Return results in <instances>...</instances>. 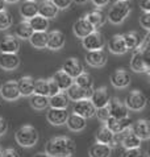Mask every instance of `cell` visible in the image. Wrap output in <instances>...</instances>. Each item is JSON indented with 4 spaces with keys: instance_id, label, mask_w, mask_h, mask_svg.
I'll return each instance as SVG.
<instances>
[{
    "instance_id": "cell-41",
    "label": "cell",
    "mask_w": 150,
    "mask_h": 157,
    "mask_svg": "<svg viewBox=\"0 0 150 157\" xmlns=\"http://www.w3.org/2000/svg\"><path fill=\"white\" fill-rule=\"evenodd\" d=\"M121 157H146V155H145V152L141 149V147H137V148L125 149L124 153L121 155Z\"/></svg>"
},
{
    "instance_id": "cell-43",
    "label": "cell",
    "mask_w": 150,
    "mask_h": 157,
    "mask_svg": "<svg viewBox=\"0 0 150 157\" xmlns=\"http://www.w3.org/2000/svg\"><path fill=\"white\" fill-rule=\"evenodd\" d=\"M53 3H54V6L58 8V10H66V8H69L71 6L73 0H51Z\"/></svg>"
},
{
    "instance_id": "cell-25",
    "label": "cell",
    "mask_w": 150,
    "mask_h": 157,
    "mask_svg": "<svg viewBox=\"0 0 150 157\" xmlns=\"http://www.w3.org/2000/svg\"><path fill=\"white\" fill-rule=\"evenodd\" d=\"M66 124H67L69 129L74 131V132H81L86 128V124H87V119L82 117L81 115L78 114H69L67 116V120H66Z\"/></svg>"
},
{
    "instance_id": "cell-1",
    "label": "cell",
    "mask_w": 150,
    "mask_h": 157,
    "mask_svg": "<svg viewBox=\"0 0 150 157\" xmlns=\"http://www.w3.org/2000/svg\"><path fill=\"white\" fill-rule=\"evenodd\" d=\"M75 152V143L67 136H55L45 144V153L49 157H71Z\"/></svg>"
},
{
    "instance_id": "cell-12",
    "label": "cell",
    "mask_w": 150,
    "mask_h": 157,
    "mask_svg": "<svg viewBox=\"0 0 150 157\" xmlns=\"http://www.w3.org/2000/svg\"><path fill=\"white\" fill-rule=\"evenodd\" d=\"M92 90L94 89H82V87L78 86L77 83H73L67 90H66V93H67L66 95H67L69 99L77 102V100H82V99H90Z\"/></svg>"
},
{
    "instance_id": "cell-9",
    "label": "cell",
    "mask_w": 150,
    "mask_h": 157,
    "mask_svg": "<svg viewBox=\"0 0 150 157\" xmlns=\"http://www.w3.org/2000/svg\"><path fill=\"white\" fill-rule=\"evenodd\" d=\"M130 74L124 69H117L111 74V83L116 89H125L130 85Z\"/></svg>"
},
{
    "instance_id": "cell-10",
    "label": "cell",
    "mask_w": 150,
    "mask_h": 157,
    "mask_svg": "<svg viewBox=\"0 0 150 157\" xmlns=\"http://www.w3.org/2000/svg\"><path fill=\"white\" fill-rule=\"evenodd\" d=\"M67 116V108H50L46 114V119L51 125H63L66 124Z\"/></svg>"
},
{
    "instance_id": "cell-2",
    "label": "cell",
    "mask_w": 150,
    "mask_h": 157,
    "mask_svg": "<svg viewBox=\"0 0 150 157\" xmlns=\"http://www.w3.org/2000/svg\"><path fill=\"white\" fill-rule=\"evenodd\" d=\"M15 139L16 141L20 144L21 147L25 148H30L34 147L38 141V132L33 125H21V127L16 131L15 133Z\"/></svg>"
},
{
    "instance_id": "cell-27",
    "label": "cell",
    "mask_w": 150,
    "mask_h": 157,
    "mask_svg": "<svg viewBox=\"0 0 150 157\" xmlns=\"http://www.w3.org/2000/svg\"><path fill=\"white\" fill-rule=\"evenodd\" d=\"M141 139L137 137L136 135L132 132L130 127L122 131V140H121V145L125 148V149H129V148H137L141 147Z\"/></svg>"
},
{
    "instance_id": "cell-15",
    "label": "cell",
    "mask_w": 150,
    "mask_h": 157,
    "mask_svg": "<svg viewBox=\"0 0 150 157\" xmlns=\"http://www.w3.org/2000/svg\"><path fill=\"white\" fill-rule=\"evenodd\" d=\"M66 38L65 34L61 30H51L50 33H47V42L46 48L50 50H59L65 46Z\"/></svg>"
},
{
    "instance_id": "cell-55",
    "label": "cell",
    "mask_w": 150,
    "mask_h": 157,
    "mask_svg": "<svg viewBox=\"0 0 150 157\" xmlns=\"http://www.w3.org/2000/svg\"><path fill=\"white\" fill-rule=\"evenodd\" d=\"M0 157H2V151H0Z\"/></svg>"
},
{
    "instance_id": "cell-28",
    "label": "cell",
    "mask_w": 150,
    "mask_h": 157,
    "mask_svg": "<svg viewBox=\"0 0 150 157\" xmlns=\"http://www.w3.org/2000/svg\"><path fill=\"white\" fill-rule=\"evenodd\" d=\"M111 153H112V147L98 141L92 144L90 149H88V156L90 157H111Z\"/></svg>"
},
{
    "instance_id": "cell-4",
    "label": "cell",
    "mask_w": 150,
    "mask_h": 157,
    "mask_svg": "<svg viewBox=\"0 0 150 157\" xmlns=\"http://www.w3.org/2000/svg\"><path fill=\"white\" fill-rule=\"evenodd\" d=\"M149 50H136L130 59V69L134 73H148L149 71Z\"/></svg>"
},
{
    "instance_id": "cell-21",
    "label": "cell",
    "mask_w": 150,
    "mask_h": 157,
    "mask_svg": "<svg viewBox=\"0 0 150 157\" xmlns=\"http://www.w3.org/2000/svg\"><path fill=\"white\" fill-rule=\"evenodd\" d=\"M58 8L54 6L51 0H42L38 3V15L45 17V19H54L58 15Z\"/></svg>"
},
{
    "instance_id": "cell-33",
    "label": "cell",
    "mask_w": 150,
    "mask_h": 157,
    "mask_svg": "<svg viewBox=\"0 0 150 157\" xmlns=\"http://www.w3.org/2000/svg\"><path fill=\"white\" fill-rule=\"evenodd\" d=\"M28 21L33 29V32H46V29L49 28V20L39 16V15L33 16L32 19H29Z\"/></svg>"
},
{
    "instance_id": "cell-16",
    "label": "cell",
    "mask_w": 150,
    "mask_h": 157,
    "mask_svg": "<svg viewBox=\"0 0 150 157\" xmlns=\"http://www.w3.org/2000/svg\"><path fill=\"white\" fill-rule=\"evenodd\" d=\"M20 50V41L16 36L8 34L0 40V53H17Z\"/></svg>"
},
{
    "instance_id": "cell-5",
    "label": "cell",
    "mask_w": 150,
    "mask_h": 157,
    "mask_svg": "<svg viewBox=\"0 0 150 157\" xmlns=\"http://www.w3.org/2000/svg\"><path fill=\"white\" fill-rule=\"evenodd\" d=\"M148 104V99L145 97L144 93H141L138 90H134L129 93L125 100V106L128 110L130 111H142Z\"/></svg>"
},
{
    "instance_id": "cell-17",
    "label": "cell",
    "mask_w": 150,
    "mask_h": 157,
    "mask_svg": "<svg viewBox=\"0 0 150 157\" xmlns=\"http://www.w3.org/2000/svg\"><path fill=\"white\" fill-rule=\"evenodd\" d=\"M73 30H74V34L79 38H83L86 37L87 34L92 33L95 30V28L91 25V23L88 21L86 17H82V19L77 20L74 23V27H73Z\"/></svg>"
},
{
    "instance_id": "cell-7",
    "label": "cell",
    "mask_w": 150,
    "mask_h": 157,
    "mask_svg": "<svg viewBox=\"0 0 150 157\" xmlns=\"http://www.w3.org/2000/svg\"><path fill=\"white\" fill-rule=\"evenodd\" d=\"M82 45L83 48L88 52V50H98V49H103L104 46V38L101 36V33H99L98 30H94L92 33L87 34L86 37L82 38Z\"/></svg>"
},
{
    "instance_id": "cell-46",
    "label": "cell",
    "mask_w": 150,
    "mask_h": 157,
    "mask_svg": "<svg viewBox=\"0 0 150 157\" xmlns=\"http://www.w3.org/2000/svg\"><path fill=\"white\" fill-rule=\"evenodd\" d=\"M49 81V97H53V95H55L57 93H59V89H58V86H57L54 83V81L53 79H47Z\"/></svg>"
},
{
    "instance_id": "cell-47",
    "label": "cell",
    "mask_w": 150,
    "mask_h": 157,
    "mask_svg": "<svg viewBox=\"0 0 150 157\" xmlns=\"http://www.w3.org/2000/svg\"><path fill=\"white\" fill-rule=\"evenodd\" d=\"M8 131V123L7 120L4 119V117L0 116V136H3L4 133H6Z\"/></svg>"
},
{
    "instance_id": "cell-34",
    "label": "cell",
    "mask_w": 150,
    "mask_h": 157,
    "mask_svg": "<svg viewBox=\"0 0 150 157\" xmlns=\"http://www.w3.org/2000/svg\"><path fill=\"white\" fill-rule=\"evenodd\" d=\"M49 106L50 108H67L69 106L67 95L59 91L53 97H49Z\"/></svg>"
},
{
    "instance_id": "cell-38",
    "label": "cell",
    "mask_w": 150,
    "mask_h": 157,
    "mask_svg": "<svg viewBox=\"0 0 150 157\" xmlns=\"http://www.w3.org/2000/svg\"><path fill=\"white\" fill-rule=\"evenodd\" d=\"M75 82L78 86H81L82 89H94V78H92L91 74H88L86 71L81 73L77 78H74Z\"/></svg>"
},
{
    "instance_id": "cell-18",
    "label": "cell",
    "mask_w": 150,
    "mask_h": 157,
    "mask_svg": "<svg viewBox=\"0 0 150 157\" xmlns=\"http://www.w3.org/2000/svg\"><path fill=\"white\" fill-rule=\"evenodd\" d=\"M62 70L66 74H69L71 78H77L79 74L84 71V69H83V65L78 58L71 57V58L66 59V62L63 63V66H62Z\"/></svg>"
},
{
    "instance_id": "cell-44",
    "label": "cell",
    "mask_w": 150,
    "mask_h": 157,
    "mask_svg": "<svg viewBox=\"0 0 150 157\" xmlns=\"http://www.w3.org/2000/svg\"><path fill=\"white\" fill-rule=\"evenodd\" d=\"M140 24L146 30L150 29V12H145V13L140 17Z\"/></svg>"
},
{
    "instance_id": "cell-13",
    "label": "cell",
    "mask_w": 150,
    "mask_h": 157,
    "mask_svg": "<svg viewBox=\"0 0 150 157\" xmlns=\"http://www.w3.org/2000/svg\"><path fill=\"white\" fill-rule=\"evenodd\" d=\"M86 62L90 65V66L101 67L107 62V54H105V52L103 49L88 50L86 54Z\"/></svg>"
},
{
    "instance_id": "cell-22",
    "label": "cell",
    "mask_w": 150,
    "mask_h": 157,
    "mask_svg": "<svg viewBox=\"0 0 150 157\" xmlns=\"http://www.w3.org/2000/svg\"><path fill=\"white\" fill-rule=\"evenodd\" d=\"M130 129L136 136L141 139V140H149L150 128H149V121L148 120H145V119L137 120L133 125H130Z\"/></svg>"
},
{
    "instance_id": "cell-29",
    "label": "cell",
    "mask_w": 150,
    "mask_h": 157,
    "mask_svg": "<svg viewBox=\"0 0 150 157\" xmlns=\"http://www.w3.org/2000/svg\"><path fill=\"white\" fill-rule=\"evenodd\" d=\"M17 87H19L20 95H23V97H30L34 91V79L32 77H21L17 81Z\"/></svg>"
},
{
    "instance_id": "cell-50",
    "label": "cell",
    "mask_w": 150,
    "mask_h": 157,
    "mask_svg": "<svg viewBox=\"0 0 150 157\" xmlns=\"http://www.w3.org/2000/svg\"><path fill=\"white\" fill-rule=\"evenodd\" d=\"M6 10V2L4 0H0V11Z\"/></svg>"
},
{
    "instance_id": "cell-49",
    "label": "cell",
    "mask_w": 150,
    "mask_h": 157,
    "mask_svg": "<svg viewBox=\"0 0 150 157\" xmlns=\"http://www.w3.org/2000/svg\"><path fill=\"white\" fill-rule=\"evenodd\" d=\"M92 3H94L96 7H104L109 3V0H92Z\"/></svg>"
},
{
    "instance_id": "cell-20",
    "label": "cell",
    "mask_w": 150,
    "mask_h": 157,
    "mask_svg": "<svg viewBox=\"0 0 150 157\" xmlns=\"http://www.w3.org/2000/svg\"><path fill=\"white\" fill-rule=\"evenodd\" d=\"M109 99H111V98H109L108 90L105 89V87H100V89L92 90V94H91V98H90L92 104H94L96 108L107 106L108 102H109Z\"/></svg>"
},
{
    "instance_id": "cell-35",
    "label": "cell",
    "mask_w": 150,
    "mask_h": 157,
    "mask_svg": "<svg viewBox=\"0 0 150 157\" xmlns=\"http://www.w3.org/2000/svg\"><path fill=\"white\" fill-rule=\"evenodd\" d=\"M29 103L34 110L42 111L45 110L46 107H49V97H45V95H38V94H32L29 99Z\"/></svg>"
},
{
    "instance_id": "cell-53",
    "label": "cell",
    "mask_w": 150,
    "mask_h": 157,
    "mask_svg": "<svg viewBox=\"0 0 150 157\" xmlns=\"http://www.w3.org/2000/svg\"><path fill=\"white\" fill-rule=\"evenodd\" d=\"M74 2H77V3H84V2H87V0H74Z\"/></svg>"
},
{
    "instance_id": "cell-3",
    "label": "cell",
    "mask_w": 150,
    "mask_h": 157,
    "mask_svg": "<svg viewBox=\"0 0 150 157\" xmlns=\"http://www.w3.org/2000/svg\"><path fill=\"white\" fill-rule=\"evenodd\" d=\"M129 13H130L129 3L126 0H117L111 7V10L108 11V20L109 23L118 25L126 19Z\"/></svg>"
},
{
    "instance_id": "cell-54",
    "label": "cell",
    "mask_w": 150,
    "mask_h": 157,
    "mask_svg": "<svg viewBox=\"0 0 150 157\" xmlns=\"http://www.w3.org/2000/svg\"><path fill=\"white\" fill-rule=\"evenodd\" d=\"M0 89H2V81H0Z\"/></svg>"
},
{
    "instance_id": "cell-14",
    "label": "cell",
    "mask_w": 150,
    "mask_h": 157,
    "mask_svg": "<svg viewBox=\"0 0 150 157\" xmlns=\"http://www.w3.org/2000/svg\"><path fill=\"white\" fill-rule=\"evenodd\" d=\"M20 65V58L17 53H0V67L3 70H16Z\"/></svg>"
},
{
    "instance_id": "cell-42",
    "label": "cell",
    "mask_w": 150,
    "mask_h": 157,
    "mask_svg": "<svg viewBox=\"0 0 150 157\" xmlns=\"http://www.w3.org/2000/svg\"><path fill=\"white\" fill-rule=\"evenodd\" d=\"M95 116H98V119H100L101 121H105L109 116V108H108V104L107 106H103V107H99L96 108V112H95Z\"/></svg>"
},
{
    "instance_id": "cell-37",
    "label": "cell",
    "mask_w": 150,
    "mask_h": 157,
    "mask_svg": "<svg viewBox=\"0 0 150 157\" xmlns=\"http://www.w3.org/2000/svg\"><path fill=\"white\" fill-rule=\"evenodd\" d=\"M32 46L37 49H45L47 42V33L46 32H33V34L29 38Z\"/></svg>"
},
{
    "instance_id": "cell-52",
    "label": "cell",
    "mask_w": 150,
    "mask_h": 157,
    "mask_svg": "<svg viewBox=\"0 0 150 157\" xmlns=\"http://www.w3.org/2000/svg\"><path fill=\"white\" fill-rule=\"evenodd\" d=\"M6 3H19V2H21V0H4Z\"/></svg>"
},
{
    "instance_id": "cell-23",
    "label": "cell",
    "mask_w": 150,
    "mask_h": 157,
    "mask_svg": "<svg viewBox=\"0 0 150 157\" xmlns=\"http://www.w3.org/2000/svg\"><path fill=\"white\" fill-rule=\"evenodd\" d=\"M108 48H109V52L113 54H125L128 49L125 46V42L122 40V34H114L113 37H111V40L108 41Z\"/></svg>"
},
{
    "instance_id": "cell-40",
    "label": "cell",
    "mask_w": 150,
    "mask_h": 157,
    "mask_svg": "<svg viewBox=\"0 0 150 157\" xmlns=\"http://www.w3.org/2000/svg\"><path fill=\"white\" fill-rule=\"evenodd\" d=\"M12 23H13V19L9 12L7 10L0 11V30H6L9 27H12Z\"/></svg>"
},
{
    "instance_id": "cell-45",
    "label": "cell",
    "mask_w": 150,
    "mask_h": 157,
    "mask_svg": "<svg viewBox=\"0 0 150 157\" xmlns=\"http://www.w3.org/2000/svg\"><path fill=\"white\" fill-rule=\"evenodd\" d=\"M2 157H20V155L13 148H7V149H4L2 152Z\"/></svg>"
},
{
    "instance_id": "cell-6",
    "label": "cell",
    "mask_w": 150,
    "mask_h": 157,
    "mask_svg": "<svg viewBox=\"0 0 150 157\" xmlns=\"http://www.w3.org/2000/svg\"><path fill=\"white\" fill-rule=\"evenodd\" d=\"M73 111H74V114L81 115L82 117H84V119H90V117L95 116L96 107L92 104L90 99H82V100L74 102Z\"/></svg>"
},
{
    "instance_id": "cell-51",
    "label": "cell",
    "mask_w": 150,
    "mask_h": 157,
    "mask_svg": "<svg viewBox=\"0 0 150 157\" xmlns=\"http://www.w3.org/2000/svg\"><path fill=\"white\" fill-rule=\"evenodd\" d=\"M33 157H49V156H47L45 152H43V153H37V155H34Z\"/></svg>"
},
{
    "instance_id": "cell-26",
    "label": "cell",
    "mask_w": 150,
    "mask_h": 157,
    "mask_svg": "<svg viewBox=\"0 0 150 157\" xmlns=\"http://www.w3.org/2000/svg\"><path fill=\"white\" fill-rule=\"evenodd\" d=\"M20 15L25 20H29L33 16L38 15V3L36 0H25L20 7Z\"/></svg>"
},
{
    "instance_id": "cell-39",
    "label": "cell",
    "mask_w": 150,
    "mask_h": 157,
    "mask_svg": "<svg viewBox=\"0 0 150 157\" xmlns=\"http://www.w3.org/2000/svg\"><path fill=\"white\" fill-rule=\"evenodd\" d=\"M33 94L49 97V81L47 79L34 81V91H33Z\"/></svg>"
},
{
    "instance_id": "cell-11",
    "label": "cell",
    "mask_w": 150,
    "mask_h": 157,
    "mask_svg": "<svg viewBox=\"0 0 150 157\" xmlns=\"http://www.w3.org/2000/svg\"><path fill=\"white\" fill-rule=\"evenodd\" d=\"M109 108V115L112 117H117V119H122V117H128V108L125 103H122L118 98H112L108 102Z\"/></svg>"
},
{
    "instance_id": "cell-32",
    "label": "cell",
    "mask_w": 150,
    "mask_h": 157,
    "mask_svg": "<svg viewBox=\"0 0 150 157\" xmlns=\"http://www.w3.org/2000/svg\"><path fill=\"white\" fill-rule=\"evenodd\" d=\"M122 40H124L128 50L138 49V46L141 45V42H142V40H141L140 34L137 32H128L125 34H122Z\"/></svg>"
},
{
    "instance_id": "cell-8",
    "label": "cell",
    "mask_w": 150,
    "mask_h": 157,
    "mask_svg": "<svg viewBox=\"0 0 150 157\" xmlns=\"http://www.w3.org/2000/svg\"><path fill=\"white\" fill-rule=\"evenodd\" d=\"M0 97L4 100H8V102H13V100L19 99L21 95H20L19 87H17V82L8 81L6 83H3L2 89H0Z\"/></svg>"
},
{
    "instance_id": "cell-24",
    "label": "cell",
    "mask_w": 150,
    "mask_h": 157,
    "mask_svg": "<svg viewBox=\"0 0 150 157\" xmlns=\"http://www.w3.org/2000/svg\"><path fill=\"white\" fill-rule=\"evenodd\" d=\"M51 79L54 81V83L58 86V89L61 91H66L74 83V78H71L69 74H66L63 70H58L51 77Z\"/></svg>"
},
{
    "instance_id": "cell-48",
    "label": "cell",
    "mask_w": 150,
    "mask_h": 157,
    "mask_svg": "<svg viewBox=\"0 0 150 157\" xmlns=\"http://www.w3.org/2000/svg\"><path fill=\"white\" fill-rule=\"evenodd\" d=\"M141 10L144 12H150V0H141Z\"/></svg>"
},
{
    "instance_id": "cell-36",
    "label": "cell",
    "mask_w": 150,
    "mask_h": 157,
    "mask_svg": "<svg viewBox=\"0 0 150 157\" xmlns=\"http://www.w3.org/2000/svg\"><path fill=\"white\" fill-rule=\"evenodd\" d=\"M96 141L101 143V144H107L109 147H113V132L109 131L107 125H103L100 129L98 135H96Z\"/></svg>"
},
{
    "instance_id": "cell-19",
    "label": "cell",
    "mask_w": 150,
    "mask_h": 157,
    "mask_svg": "<svg viewBox=\"0 0 150 157\" xmlns=\"http://www.w3.org/2000/svg\"><path fill=\"white\" fill-rule=\"evenodd\" d=\"M105 125L108 127L109 131H112L113 133L116 132H121L126 128L130 127V119L129 117H122V119H117V117H112L109 116L107 120H105Z\"/></svg>"
},
{
    "instance_id": "cell-31",
    "label": "cell",
    "mask_w": 150,
    "mask_h": 157,
    "mask_svg": "<svg viewBox=\"0 0 150 157\" xmlns=\"http://www.w3.org/2000/svg\"><path fill=\"white\" fill-rule=\"evenodd\" d=\"M86 19L90 21L91 25H92V27H94L95 29H98L99 27H103V25L105 24V21H107V16L104 15L103 11H100V10H94V11H91L90 13L86 16Z\"/></svg>"
},
{
    "instance_id": "cell-30",
    "label": "cell",
    "mask_w": 150,
    "mask_h": 157,
    "mask_svg": "<svg viewBox=\"0 0 150 157\" xmlns=\"http://www.w3.org/2000/svg\"><path fill=\"white\" fill-rule=\"evenodd\" d=\"M15 34L17 38L20 40H29L30 36L33 34V29L30 27L28 20H23L21 23L17 24V27L15 28Z\"/></svg>"
}]
</instances>
